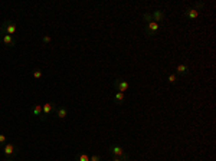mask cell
I'll return each instance as SVG.
<instances>
[{"instance_id":"obj_24","label":"cell","mask_w":216,"mask_h":161,"mask_svg":"<svg viewBox=\"0 0 216 161\" xmlns=\"http://www.w3.org/2000/svg\"><path fill=\"white\" fill-rule=\"evenodd\" d=\"M0 33H2V30H0Z\"/></svg>"},{"instance_id":"obj_8","label":"cell","mask_w":216,"mask_h":161,"mask_svg":"<svg viewBox=\"0 0 216 161\" xmlns=\"http://www.w3.org/2000/svg\"><path fill=\"white\" fill-rule=\"evenodd\" d=\"M159 27H160V25H159V23H156V22L147 23V25H145V29H144L145 30V35H147V36H153L157 30H159Z\"/></svg>"},{"instance_id":"obj_1","label":"cell","mask_w":216,"mask_h":161,"mask_svg":"<svg viewBox=\"0 0 216 161\" xmlns=\"http://www.w3.org/2000/svg\"><path fill=\"white\" fill-rule=\"evenodd\" d=\"M108 151L111 154L112 157H120L121 161H130V155L124 151V148L118 144H111V145L108 147Z\"/></svg>"},{"instance_id":"obj_4","label":"cell","mask_w":216,"mask_h":161,"mask_svg":"<svg viewBox=\"0 0 216 161\" xmlns=\"http://www.w3.org/2000/svg\"><path fill=\"white\" fill-rule=\"evenodd\" d=\"M3 154L7 158L15 157V155L19 154V147L15 145V144H6V145L3 147Z\"/></svg>"},{"instance_id":"obj_22","label":"cell","mask_w":216,"mask_h":161,"mask_svg":"<svg viewBox=\"0 0 216 161\" xmlns=\"http://www.w3.org/2000/svg\"><path fill=\"white\" fill-rule=\"evenodd\" d=\"M112 161H121V158L120 157H112Z\"/></svg>"},{"instance_id":"obj_19","label":"cell","mask_w":216,"mask_h":161,"mask_svg":"<svg viewBox=\"0 0 216 161\" xmlns=\"http://www.w3.org/2000/svg\"><path fill=\"white\" fill-rule=\"evenodd\" d=\"M194 10H202V9H205V3L203 2H198V3H194Z\"/></svg>"},{"instance_id":"obj_3","label":"cell","mask_w":216,"mask_h":161,"mask_svg":"<svg viewBox=\"0 0 216 161\" xmlns=\"http://www.w3.org/2000/svg\"><path fill=\"white\" fill-rule=\"evenodd\" d=\"M0 30H2V33L3 35H13L16 32V25L12 20H4V23L0 26Z\"/></svg>"},{"instance_id":"obj_15","label":"cell","mask_w":216,"mask_h":161,"mask_svg":"<svg viewBox=\"0 0 216 161\" xmlns=\"http://www.w3.org/2000/svg\"><path fill=\"white\" fill-rule=\"evenodd\" d=\"M167 81H169V83L176 85V83L179 82V76L176 75V73H169V75H167Z\"/></svg>"},{"instance_id":"obj_2","label":"cell","mask_w":216,"mask_h":161,"mask_svg":"<svg viewBox=\"0 0 216 161\" xmlns=\"http://www.w3.org/2000/svg\"><path fill=\"white\" fill-rule=\"evenodd\" d=\"M55 109H56V105L53 104V102H48V104L42 105V115L39 116V120L46 121V116H48L49 114H52Z\"/></svg>"},{"instance_id":"obj_20","label":"cell","mask_w":216,"mask_h":161,"mask_svg":"<svg viewBox=\"0 0 216 161\" xmlns=\"http://www.w3.org/2000/svg\"><path fill=\"white\" fill-rule=\"evenodd\" d=\"M51 40H52V39H51V36H49V35H46V36H43V38H42V42H43L45 45L51 43Z\"/></svg>"},{"instance_id":"obj_16","label":"cell","mask_w":216,"mask_h":161,"mask_svg":"<svg viewBox=\"0 0 216 161\" xmlns=\"http://www.w3.org/2000/svg\"><path fill=\"white\" fill-rule=\"evenodd\" d=\"M143 20H144L145 23L153 22V16H151V13H150V12H145V13H143Z\"/></svg>"},{"instance_id":"obj_6","label":"cell","mask_w":216,"mask_h":161,"mask_svg":"<svg viewBox=\"0 0 216 161\" xmlns=\"http://www.w3.org/2000/svg\"><path fill=\"white\" fill-rule=\"evenodd\" d=\"M0 43L4 46H7V48H15L16 46V39L10 35H2L0 36Z\"/></svg>"},{"instance_id":"obj_7","label":"cell","mask_w":216,"mask_h":161,"mask_svg":"<svg viewBox=\"0 0 216 161\" xmlns=\"http://www.w3.org/2000/svg\"><path fill=\"white\" fill-rule=\"evenodd\" d=\"M174 71H176V75H179L182 76V78H184V76L189 75V66H187L186 64H179L177 66L174 68Z\"/></svg>"},{"instance_id":"obj_9","label":"cell","mask_w":216,"mask_h":161,"mask_svg":"<svg viewBox=\"0 0 216 161\" xmlns=\"http://www.w3.org/2000/svg\"><path fill=\"white\" fill-rule=\"evenodd\" d=\"M53 114H55V116L56 118H59V120H63V118H66V115H68V108L66 107H58V108L53 111Z\"/></svg>"},{"instance_id":"obj_21","label":"cell","mask_w":216,"mask_h":161,"mask_svg":"<svg viewBox=\"0 0 216 161\" xmlns=\"http://www.w3.org/2000/svg\"><path fill=\"white\" fill-rule=\"evenodd\" d=\"M90 161H102V158H101L100 155H91Z\"/></svg>"},{"instance_id":"obj_11","label":"cell","mask_w":216,"mask_h":161,"mask_svg":"<svg viewBox=\"0 0 216 161\" xmlns=\"http://www.w3.org/2000/svg\"><path fill=\"white\" fill-rule=\"evenodd\" d=\"M151 16H153V22L156 23H161L164 20V12L163 10H154L153 13H151Z\"/></svg>"},{"instance_id":"obj_12","label":"cell","mask_w":216,"mask_h":161,"mask_svg":"<svg viewBox=\"0 0 216 161\" xmlns=\"http://www.w3.org/2000/svg\"><path fill=\"white\" fill-rule=\"evenodd\" d=\"M112 99H114V102H115L117 105H121L124 102V99H125V94H124V92H118V91H117Z\"/></svg>"},{"instance_id":"obj_23","label":"cell","mask_w":216,"mask_h":161,"mask_svg":"<svg viewBox=\"0 0 216 161\" xmlns=\"http://www.w3.org/2000/svg\"><path fill=\"white\" fill-rule=\"evenodd\" d=\"M4 161H12V160H10V158H6V160H4Z\"/></svg>"},{"instance_id":"obj_10","label":"cell","mask_w":216,"mask_h":161,"mask_svg":"<svg viewBox=\"0 0 216 161\" xmlns=\"http://www.w3.org/2000/svg\"><path fill=\"white\" fill-rule=\"evenodd\" d=\"M184 17H187V19H190V20H193V19H196L199 16V12L198 10H194L193 7H186L184 9Z\"/></svg>"},{"instance_id":"obj_14","label":"cell","mask_w":216,"mask_h":161,"mask_svg":"<svg viewBox=\"0 0 216 161\" xmlns=\"http://www.w3.org/2000/svg\"><path fill=\"white\" fill-rule=\"evenodd\" d=\"M75 161H90V155L86 153H78L75 155Z\"/></svg>"},{"instance_id":"obj_5","label":"cell","mask_w":216,"mask_h":161,"mask_svg":"<svg viewBox=\"0 0 216 161\" xmlns=\"http://www.w3.org/2000/svg\"><path fill=\"white\" fill-rule=\"evenodd\" d=\"M112 86L115 88L118 92H125L127 89H128V82H127L125 79H123V78H117L114 82H112Z\"/></svg>"},{"instance_id":"obj_18","label":"cell","mask_w":216,"mask_h":161,"mask_svg":"<svg viewBox=\"0 0 216 161\" xmlns=\"http://www.w3.org/2000/svg\"><path fill=\"white\" fill-rule=\"evenodd\" d=\"M6 144H7V137L4 134H0V148H3Z\"/></svg>"},{"instance_id":"obj_13","label":"cell","mask_w":216,"mask_h":161,"mask_svg":"<svg viewBox=\"0 0 216 161\" xmlns=\"http://www.w3.org/2000/svg\"><path fill=\"white\" fill-rule=\"evenodd\" d=\"M30 112H32V115H35V116H41L42 115V105H33V107L30 108Z\"/></svg>"},{"instance_id":"obj_17","label":"cell","mask_w":216,"mask_h":161,"mask_svg":"<svg viewBox=\"0 0 216 161\" xmlns=\"http://www.w3.org/2000/svg\"><path fill=\"white\" fill-rule=\"evenodd\" d=\"M32 76H33L35 79H42L43 73H42L41 69H33V71H32Z\"/></svg>"}]
</instances>
